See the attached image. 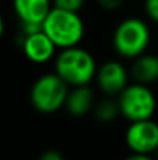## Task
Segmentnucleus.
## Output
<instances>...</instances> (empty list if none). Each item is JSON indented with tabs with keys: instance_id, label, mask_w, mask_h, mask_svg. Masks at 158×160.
Wrapping results in <instances>:
<instances>
[{
	"instance_id": "nucleus-1",
	"label": "nucleus",
	"mask_w": 158,
	"mask_h": 160,
	"mask_svg": "<svg viewBox=\"0 0 158 160\" xmlns=\"http://www.w3.org/2000/svg\"><path fill=\"white\" fill-rule=\"evenodd\" d=\"M54 72L70 86H90L96 78L98 64L89 50L76 45L59 50L54 58Z\"/></svg>"
},
{
	"instance_id": "nucleus-2",
	"label": "nucleus",
	"mask_w": 158,
	"mask_h": 160,
	"mask_svg": "<svg viewBox=\"0 0 158 160\" xmlns=\"http://www.w3.org/2000/svg\"><path fill=\"white\" fill-rule=\"evenodd\" d=\"M152 41L151 25L136 16L122 19L112 33V47L122 59L133 61L147 52Z\"/></svg>"
},
{
	"instance_id": "nucleus-3",
	"label": "nucleus",
	"mask_w": 158,
	"mask_h": 160,
	"mask_svg": "<svg viewBox=\"0 0 158 160\" xmlns=\"http://www.w3.org/2000/svg\"><path fill=\"white\" fill-rule=\"evenodd\" d=\"M42 30L50 36L59 50L76 47L85 36V23L79 12L53 6L42 23Z\"/></svg>"
},
{
	"instance_id": "nucleus-4",
	"label": "nucleus",
	"mask_w": 158,
	"mask_h": 160,
	"mask_svg": "<svg viewBox=\"0 0 158 160\" xmlns=\"http://www.w3.org/2000/svg\"><path fill=\"white\" fill-rule=\"evenodd\" d=\"M68 92L70 86L56 72L45 73L33 82L30 90V103L39 113L50 115L65 107Z\"/></svg>"
},
{
	"instance_id": "nucleus-5",
	"label": "nucleus",
	"mask_w": 158,
	"mask_h": 160,
	"mask_svg": "<svg viewBox=\"0 0 158 160\" xmlns=\"http://www.w3.org/2000/svg\"><path fill=\"white\" fill-rule=\"evenodd\" d=\"M116 98L121 117L129 123L154 118V113L157 110V97L151 86L133 81Z\"/></svg>"
},
{
	"instance_id": "nucleus-6",
	"label": "nucleus",
	"mask_w": 158,
	"mask_h": 160,
	"mask_svg": "<svg viewBox=\"0 0 158 160\" xmlns=\"http://www.w3.org/2000/svg\"><path fill=\"white\" fill-rule=\"evenodd\" d=\"M124 142L130 152L154 154L158 151V123L154 118L129 123Z\"/></svg>"
},
{
	"instance_id": "nucleus-7",
	"label": "nucleus",
	"mask_w": 158,
	"mask_h": 160,
	"mask_svg": "<svg viewBox=\"0 0 158 160\" xmlns=\"http://www.w3.org/2000/svg\"><path fill=\"white\" fill-rule=\"evenodd\" d=\"M130 70L118 59L103 62L96 72V86L104 97H118L130 84Z\"/></svg>"
},
{
	"instance_id": "nucleus-8",
	"label": "nucleus",
	"mask_w": 158,
	"mask_h": 160,
	"mask_svg": "<svg viewBox=\"0 0 158 160\" xmlns=\"http://www.w3.org/2000/svg\"><path fill=\"white\" fill-rule=\"evenodd\" d=\"M20 47H22L25 58L30 62L37 64V65L54 61L57 50H59L44 30H39L30 34H22Z\"/></svg>"
},
{
	"instance_id": "nucleus-9",
	"label": "nucleus",
	"mask_w": 158,
	"mask_h": 160,
	"mask_svg": "<svg viewBox=\"0 0 158 160\" xmlns=\"http://www.w3.org/2000/svg\"><path fill=\"white\" fill-rule=\"evenodd\" d=\"M53 8V0H12V9L20 23L42 25Z\"/></svg>"
},
{
	"instance_id": "nucleus-10",
	"label": "nucleus",
	"mask_w": 158,
	"mask_h": 160,
	"mask_svg": "<svg viewBox=\"0 0 158 160\" xmlns=\"http://www.w3.org/2000/svg\"><path fill=\"white\" fill-rule=\"evenodd\" d=\"M95 104H96V98L90 86L70 87V92L65 101V110L71 117H84L93 112Z\"/></svg>"
},
{
	"instance_id": "nucleus-11",
	"label": "nucleus",
	"mask_w": 158,
	"mask_h": 160,
	"mask_svg": "<svg viewBox=\"0 0 158 160\" xmlns=\"http://www.w3.org/2000/svg\"><path fill=\"white\" fill-rule=\"evenodd\" d=\"M130 78L135 82L152 86L158 81V54L155 53H143L135 58L129 67Z\"/></svg>"
},
{
	"instance_id": "nucleus-12",
	"label": "nucleus",
	"mask_w": 158,
	"mask_h": 160,
	"mask_svg": "<svg viewBox=\"0 0 158 160\" xmlns=\"http://www.w3.org/2000/svg\"><path fill=\"white\" fill-rule=\"evenodd\" d=\"M93 115L99 123H112L118 117H121V110L118 104V98L115 97H104L101 101H96Z\"/></svg>"
},
{
	"instance_id": "nucleus-13",
	"label": "nucleus",
	"mask_w": 158,
	"mask_h": 160,
	"mask_svg": "<svg viewBox=\"0 0 158 160\" xmlns=\"http://www.w3.org/2000/svg\"><path fill=\"white\" fill-rule=\"evenodd\" d=\"M85 2L87 0H53V6L74 11V12H81V9L85 6Z\"/></svg>"
},
{
	"instance_id": "nucleus-14",
	"label": "nucleus",
	"mask_w": 158,
	"mask_h": 160,
	"mask_svg": "<svg viewBox=\"0 0 158 160\" xmlns=\"http://www.w3.org/2000/svg\"><path fill=\"white\" fill-rule=\"evenodd\" d=\"M96 5L103 9V11H107V12H115L118 9H121L127 0H95Z\"/></svg>"
},
{
	"instance_id": "nucleus-15",
	"label": "nucleus",
	"mask_w": 158,
	"mask_h": 160,
	"mask_svg": "<svg viewBox=\"0 0 158 160\" xmlns=\"http://www.w3.org/2000/svg\"><path fill=\"white\" fill-rule=\"evenodd\" d=\"M144 12L146 17L158 25V0H144Z\"/></svg>"
},
{
	"instance_id": "nucleus-16",
	"label": "nucleus",
	"mask_w": 158,
	"mask_h": 160,
	"mask_svg": "<svg viewBox=\"0 0 158 160\" xmlns=\"http://www.w3.org/2000/svg\"><path fill=\"white\" fill-rule=\"evenodd\" d=\"M37 160H65V157L56 149H47L37 157Z\"/></svg>"
},
{
	"instance_id": "nucleus-17",
	"label": "nucleus",
	"mask_w": 158,
	"mask_h": 160,
	"mask_svg": "<svg viewBox=\"0 0 158 160\" xmlns=\"http://www.w3.org/2000/svg\"><path fill=\"white\" fill-rule=\"evenodd\" d=\"M122 160H154V157L151 154H138V152H130L127 157H124Z\"/></svg>"
}]
</instances>
